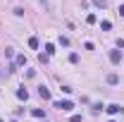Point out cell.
I'll return each mask as SVG.
<instances>
[{
  "label": "cell",
  "instance_id": "obj_1",
  "mask_svg": "<svg viewBox=\"0 0 124 122\" xmlns=\"http://www.w3.org/2000/svg\"><path fill=\"white\" fill-rule=\"evenodd\" d=\"M105 110H108V115H122V113H124V108H122V105H117V103L108 105Z\"/></svg>",
  "mask_w": 124,
  "mask_h": 122
},
{
  "label": "cell",
  "instance_id": "obj_2",
  "mask_svg": "<svg viewBox=\"0 0 124 122\" xmlns=\"http://www.w3.org/2000/svg\"><path fill=\"white\" fill-rule=\"evenodd\" d=\"M55 108L67 113V110H72V108H74V103H72V101H60V103H55Z\"/></svg>",
  "mask_w": 124,
  "mask_h": 122
},
{
  "label": "cell",
  "instance_id": "obj_3",
  "mask_svg": "<svg viewBox=\"0 0 124 122\" xmlns=\"http://www.w3.org/2000/svg\"><path fill=\"white\" fill-rule=\"evenodd\" d=\"M110 62H112V65H119V62H122V53H119V50H110Z\"/></svg>",
  "mask_w": 124,
  "mask_h": 122
},
{
  "label": "cell",
  "instance_id": "obj_4",
  "mask_svg": "<svg viewBox=\"0 0 124 122\" xmlns=\"http://www.w3.org/2000/svg\"><path fill=\"white\" fill-rule=\"evenodd\" d=\"M38 96H41L43 101H50V91H48L46 86H38Z\"/></svg>",
  "mask_w": 124,
  "mask_h": 122
},
{
  "label": "cell",
  "instance_id": "obj_5",
  "mask_svg": "<svg viewBox=\"0 0 124 122\" xmlns=\"http://www.w3.org/2000/svg\"><path fill=\"white\" fill-rule=\"evenodd\" d=\"M17 98H22V101H26V98H29V91H26L24 86H22V89H17Z\"/></svg>",
  "mask_w": 124,
  "mask_h": 122
},
{
  "label": "cell",
  "instance_id": "obj_6",
  "mask_svg": "<svg viewBox=\"0 0 124 122\" xmlns=\"http://www.w3.org/2000/svg\"><path fill=\"white\" fill-rule=\"evenodd\" d=\"M117 81H119V77H117V74H108V84H110V86H115Z\"/></svg>",
  "mask_w": 124,
  "mask_h": 122
},
{
  "label": "cell",
  "instance_id": "obj_7",
  "mask_svg": "<svg viewBox=\"0 0 124 122\" xmlns=\"http://www.w3.org/2000/svg\"><path fill=\"white\" fill-rule=\"evenodd\" d=\"M55 53V46L53 43H46V55H53Z\"/></svg>",
  "mask_w": 124,
  "mask_h": 122
},
{
  "label": "cell",
  "instance_id": "obj_8",
  "mask_svg": "<svg viewBox=\"0 0 124 122\" xmlns=\"http://www.w3.org/2000/svg\"><path fill=\"white\" fill-rule=\"evenodd\" d=\"M31 115H33V117H43V110H41V108H33Z\"/></svg>",
  "mask_w": 124,
  "mask_h": 122
},
{
  "label": "cell",
  "instance_id": "obj_9",
  "mask_svg": "<svg viewBox=\"0 0 124 122\" xmlns=\"http://www.w3.org/2000/svg\"><path fill=\"white\" fill-rule=\"evenodd\" d=\"M29 46L31 48H38V38H36V36H31V38H29Z\"/></svg>",
  "mask_w": 124,
  "mask_h": 122
},
{
  "label": "cell",
  "instance_id": "obj_10",
  "mask_svg": "<svg viewBox=\"0 0 124 122\" xmlns=\"http://www.w3.org/2000/svg\"><path fill=\"white\" fill-rule=\"evenodd\" d=\"M100 29H103V31H110V29H112V24H110V22H103V24H100Z\"/></svg>",
  "mask_w": 124,
  "mask_h": 122
},
{
  "label": "cell",
  "instance_id": "obj_11",
  "mask_svg": "<svg viewBox=\"0 0 124 122\" xmlns=\"http://www.w3.org/2000/svg\"><path fill=\"white\" fill-rule=\"evenodd\" d=\"M17 65H26V58L24 55H17Z\"/></svg>",
  "mask_w": 124,
  "mask_h": 122
},
{
  "label": "cell",
  "instance_id": "obj_12",
  "mask_svg": "<svg viewBox=\"0 0 124 122\" xmlns=\"http://www.w3.org/2000/svg\"><path fill=\"white\" fill-rule=\"evenodd\" d=\"M93 2H95L98 7H105V5H108V0H93Z\"/></svg>",
  "mask_w": 124,
  "mask_h": 122
},
{
  "label": "cell",
  "instance_id": "obj_13",
  "mask_svg": "<svg viewBox=\"0 0 124 122\" xmlns=\"http://www.w3.org/2000/svg\"><path fill=\"white\" fill-rule=\"evenodd\" d=\"M72 122H81V115H72Z\"/></svg>",
  "mask_w": 124,
  "mask_h": 122
},
{
  "label": "cell",
  "instance_id": "obj_14",
  "mask_svg": "<svg viewBox=\"0 0 124 122\" xmlns=\"http://www.w3.org/2000/svg\"><path fill=\"white\" fill-rule=\"evenodd\" d=\"M119 15H122V17H124V5H119Z\"/></svg>",
  "mask_w": 124,
  "mask_h": 122
},
{
  "label": "cell",
  "instance_id": "obj_15",
  "mask_svg": "<svg viewBox=\"0 0 124 122\" xmlns=\"http://www.w3.org/2000/svg\"><path fill=\"white\" fill-rule=\"evenodd\" d=\"M110 122H117V120H110Z\"/></svg>",
  "mask_w": 124,
  "mask_h": 122
},
{
  "label": "cell",
  "instance_id": "obj_16",
  "mask_svg": "<svg viewBox=\"0 0 124 122\" xmlns=\"http://www.w3.org/2000/svg\"><path fill=\"white\" fill-rule=\"evenodd\" d=\"M0 122H2V120H0Z\"/></svg>",
  "mask_w": 124,
  "mask_h": 122
}]
</instances>
